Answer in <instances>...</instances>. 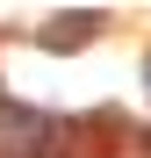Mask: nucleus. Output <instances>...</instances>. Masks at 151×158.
Instances as JSON below:
<instances>
[{"label": "nucleus", "mask_w": 151, "mask_h": 158, "mask_svg": "<svg viewBox=\"0 0 151 158\" xmlns=\"http://www.w3.org/2000/svg\"><path fill=\"white\" fill-rule=\"evenodd\" d=\"M58 122L43 108H22V101H0V158H43Z\"/></svg>", "instance_id": "f257e3e1"}, {"label": "nucleus", "mask_w": 151, "mask_h": 158, "mask_svg": "<svg viewBox=\"0 0 151 158\" xmlns=\"http://www.w3.org/2000/svg\"><path fill=\"white\" fill-rule=\"evenodd\" d=\"M94 29H101V15L86 7V15H65V22H50V29H43V43H58V50H65V43H86Z\"/></svg>", "instance_id": "f03ea898"}]
</instances>
